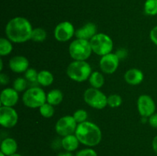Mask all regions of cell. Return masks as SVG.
Returning a JSON list of instances; mask_svg holds the SVG:
<instances>
[{
  "instance_id": "1",
  "label": "cell",
  "mask_w": 157,
  "mask_h": 156,
  "mask_svg": "<svg viewBox=\"0 0 157 156\" xmlns=\"http://www.w3.org/2000/svg\"><path fill=\"white\" fill-rule=\"evenodd\" d=\"M33 28L30 21L23 17H15L7 23L6 34L14 43H24L32 38Z\"/></svg>"
},
{
  "instance_id": "2",
  "label": "cell",
  "mask_w": 157,
  "mask_h": 156,
  "mask_svg": "<svg viewBox=\"0 0 157 156\" xmlns=\"http://www.w3.org/2000/svg\"><path fill=\"white\" fill-rule=\"evenodd\" d=\"M75 136L80 143L88 147L96 146L102 139V133L99 127L96 124L87 121L78 124Z\"/></svg>"
},
{
  "instance_id": "3",
  "label": "cell",
  "mask_w": 157,
  "mask_h": 156,
  "mask_svg": "<svg viewBox=\"0 0 157 156\" xmlns=\"http://www.w3.org/2000/svg\"><path fill=\"white\" fill-rule=\"evenodd\" d=\"M92 73L90 64L85 61H75L67 68V74L70 79L76 82H84L89 79Z\"/></svg>"
},
{
  "instance_id": "4",
  "label": "cell",
  "mask_w": 157,
  "mask_h": 156,
  "mask_svg": "<svg viewBox=\"0 0 157 156\" xmlns=\"http://www.w3.org/2000/svg\"><path fill=\"white\" fill-rule=\"evenodd\" d=\"M90 41L77 38L69 45V54L75 61H85L92 53Z\"/></svg>"
},
{
  "instance_id": "5",
  "label": "cell",
  "mask_w": 157,
  "mask_h": 156,
  "mask_svg": "<svg viewBox=\"0 0 157 156\" xmlns=\"http://www.w3.org/2000/svg\"><path fill=\"white\" fill-rule=\"evenodd\" d=\"M22 101L23 103L29 108H40L47 102V95L42 89L32 87L25 92Z\"/></svg>"
},
{
  "instance_id": "6",
  "label": "cell",
  "mask_w": 157,
  "mask_h": 156,
  "mask_svg": "<svg viewBox=\"0 0 157 156\" xmlns=\"http://www.w3.org/2000/svg\"><path fill=\"white\" fill-rule=\"evenodd\" d=\"M90 43L94 53L100 56L108 54L113 50V41L106 34H97L90 40Z\"/></svg>"
},
{
  "instance_id": "7",
  "label": "cell",
  "mask_w": 157,
  "mask_h": 156,
  "mask_svg": "<svg viewBox=\"0 0 157 156\" xmlns=\"http://www.w3.org/2000/svg\"><path fill=\"white\" fill-rule=\"evenodd\" d=\"M84 99L87 105L97 110H102L107 105V97L96 88H89L84 92Z\"/></svg>"
},
{
  "instance_id": "8",
  "label": "cell",
  "mask_w": 157,
  "mask_h": 156,
  "mask_svg": "<svg viewBox=\"0 0 157 156\" xmlns=\"http://www.w3.org/2000/svg\"><path fill=\"white\" fill-rule=\"evenodd\" d=\"M78 122L73 116H65L60 118L55 125V131L59 136H67L75 133Z\"/></svg>"
},
{
  "instance_id": "9",
  "label": "cell",
  "mask_w": 157,
  "mask_h": 156,
  "mask_svg": "<svg viewBox=\"0 0 157 156\" xmlns=\"http://www.w3.org/2000/svg\"><path fill=\"white\" fill-rule=\"evenodd\" d=\"M137 108L142 117H150L156 111V104L154 100L149 95H141L138 98Z\"/></svg>"
},
{
  "instance_id": "10",
  "label": "cell",
  "mask_w": 157,
  "mask_h": 156,
  "mask_svg": "<svg viewBox=\"0 0 157 156\" xmlns=\"http://www.w3.org/2000/svg\"><path fill=\"white\" fill-rule=\"evenodd\" d=\"M18 116L17 112L12 107H0V124L5 128H12L17 124Z\"/></svg>"
},
{
  "instance_id": "11",
  "label": "cell",
  "mask_w": 157,
  "mask_h": 156,
  "mask_svg": "<svg viewBox=\"0 0 157 156\" xmlns=\"http://www.w3.org/2000/svg\"><path fill=\"white\" fill-rule=\"evenodd\" d=\"M55 38L58 41L65 42L75 35V27L70 21H62L55 27Z\"/></svg>"
},
{
  "instance_id": "12",
  "label": "cell",
  "mask_w": 157,
  "mask_h": 156,
  "mask_svg": "<svg viewBox=\"0 0 157 156\" xmlns=\"http://www.w3.org/2000/svg\"><path fill=\"white\" fill-rule=\"evenodd\" d=\"M120 58L116 54L110 53L102 56L100 61V67L104 73L107 74L113 73L119 66Z\"/></svg>"
},
{
  "instance_id": "13",
  "label": "cell",
  "mask_w": 157,
  "mask_h": 156,
  "mask_svg": "<svg viewBox=\"0 0 157 156\" xmlns=\"http://www.w3.org/2000/svg\"><path fill=\"white\" fill-rule=\"evenodd\" d=\"M18 92L14 88H6L2 91L0 101L2 106L12 107L18 101Z\"/></svg>"
},
{
  "instance_id": "14",
  "label": "cell",
  "mask_w": 157,
  "mask_h": 156,
  "mask_svg": "<svg viewBox=\"0 0 157 156\" xmlns=\"http://www.w3.org/2000/svg\"><path fill=\"white\" fill-rule=\"evenodd\" d=\"M29 62L24 56H15L9 61V67L15 73H22L29 69Z\"/></svg>"
},
{
  "instance_id": "15",
  "label": "cell",
  "mask_w": 157,
  "mask_h": 156,
  "mask_svg": "<svg viewBox=\"0 0 157 156\" xmlns=\"http://www.w3.org/2000/svg\"><path fill=\"white\" fill-rule=\"evenodd\" d=\"M97 27L94 23L88 22L75 32V36L78 39L90 41L95 35H97Z\"/></svg>"
},
{
  "instance_id": "16",
  "label": "cell",
  "mask_w": 157,
  "mask_h": 156,
  "mask_svg": "<svg viewBox=\"0 0 157 156\" xmlns=\"http://www.w3.org/2000/svg\"><path fill=\"white\" fill-rule=\"evenodd\" d=\"M144 76L143 72L139 69L136 68L130 69L126 72L125 75H124V79H125L126 82L133 86L141 84L142 81L144 80Z\"/></svg>"
},
{
  "instance_id": "17",
  "label": "cell",
  "mask_w": 157,
  "mask_h": 156,
  "mask_svg": "<svg viewBox=\"0 0 157 156\" xmlns=\"http://www.w3.org/2000/svg\"><path fill=\"white\" fill-rule=\"evenodd\" d=\"M18 144L12 138H6L1 143V152L6 156H10L16 153Z\"/></svg>"
},
{
  "instance_id": "18",
  "label": "cell",
  "mask_w": 157,
  "mask_h": 156,
  "mask_svg": "<svg viewBox=\"0 0 157 156\" xmlns=\"http://www.w3.org/2000/svg\"><path fill=\"white\" fill-rule=\"evenodd\" d=\"M79 143V140L74 134L64 136L61 140V146L63 147V148L65 151H71V152L75 151L78 148Z\"/></svg>"
},
{
  "instance_id": "19",
  "label": "cell",
  "mask_w": 157,
  "mask_h": 156,
  "mask_svg": "<svg viewBox=\"0 0 157 156\" xmlns=\"http://www.w3.org/2000/svg\"><path fill=\"white\" fill-rule=\"evenodd\" d=\"M54 76L48 70H41L38 74V83L43 87H48L53 83Z\"/></svg>"
},
{
  "instance_id": "20",
  "label": "cell",
  "mask_w": 157,
  "mask_h": 156,
  "mask_svg": "<svg viewBox=\"0 0 157 156\" xmlns=\"http://www.w3.org/2000/svg\"><path fill=\"white\" fill-rule=\"evenodd\" d=\"M63 93L58 89H55L47 94V102L52 106H57L62 102Z\"/></svg>"
},
{
  "instance_id": "21",
  "label": "cell",
  "mask_w": 157,
  "mask_h": 156,
  "mask_svg": "<svg viewBox=\"0 0 157 156\" xmlns=\"http://www.w3.org/2000/svg\"><path fill=\"white\" fill-rule=\"evenodd\" d=\"M104 77L102 73L98 71L93 72L89 77V82L93 88L99 89L104 84Z\"/></svg>"
},
{
  "instance_id": "22",
  "label": "cell",
  "mask_w": 157,
  "mask_h": 156,
  "mask_svg": "<svg viewBox=\"0 0 157 156\" xmlns=\"http://www.w3.org/2000/svg\"><path fill=\"white\" fill-rule=\"evenodd\" d=\"M12 44L11 41L6 38H2L0 39V55L1 56H6L9 55L12 51Z\"/></svg>"
},
{
  "instance_id": "23",
  "label": "cell",
  "mask_w": 157,
  "mask_h": 156,
  "mask_svg": "<svg viewBox=\"0 0 157 156\" xmlns=\"http://www.w3.org/2000/svg\"><path fill=\"white\" fill-rule=\"evenodd\" d=\"M46 37H47V33L44 29L41 28H36L32 31L31 39L35 42H42L46 39Z\"/></svg>"
},
{
  "instance_id": "24",
  "label": "cell",
  "mask_w": 157,
  "mask_h": 156,
  "mask_svg": "<svg viewBox=\"0 0 157 156\" xmlns=\"http://www.w3.org/2000/svg\"><path fill=\"white\" fill-rule=\"evenodd\" d=\"M144 11L148 15H157V0H147L144 4Z\"/></svg>"
},
{
  "instance_id": "25",
  "label": "cell",
  "mask_w": 157,
  "mask_h": 156,
  "mask_svg": "<svg viewBox=\"0 0 157 156\" xmlns=\"http://www.w3.org/2000/svg\"><path fill=\"white\" fill-rule=\"evenodd\" d=\"M39 112L43 117L51 118L55 114V109H54L53 106L49 104L48 102H45L44 105L40 107Z\"/></svg>"
},
{
  "instance_id": "26",
  "label": "cell",
  "mask_w": 157,
  "mask_h": 156,
  "mask_svg": "<svg viewBox=\"0 0 157 156\" xmlns=\"http://www.w3.org/2000/svg\"><path fill=\"white\" fill-rule=\"evenodd\" d=\"M122 104V98L118 94H112L107 97V105L112 108L119 107Z\"/></svg>"
},
{
  "instance_id": "27",
  "label": "cell",
  "mask_w": 157,
  "mask_h": 156,
  "mask_svg": "<svg viewBox=\"0 0 157 156\" xmlns=\"http://www.w3.org/2000/svg\"><path fill=\"white\" fill-rule=\"evenodd\" d=\"M38 73H37L36 70L33 68H29L25 73V78L26 79V80L29 83H32V84H38Z\"/></svg>"
},
{
  "instance_id": "28",
  "label": "cell",
  "mask_w": 157,
  "mask_h": 156,
  "mask_svg": "<svg viewBox=\"0 0 157 156\" xmlns=\"http://www.w3.org/2000/svg\"><path fill=\"white\" fill-rule=\"evenodd\" d=\"M28 81L26 80L25 78L18 77L15 80L13 83V88L16 90L17 92H21L25 90L27 87Z\"/></svg>"
},
{
  "instance_id": "29",
  "label": "cell",
  "mask_w": 157,
  "mask_h": 156,
  "mask_svg": "<svg viewBox=\"0 0 157 156\" xmlns=\"http://www.w3.org/2000/svg\"><path fill=\"white\" fill-rule=\"evenodd\" d=\"M74 118L76 120V122L79 123L85 122L87 119V113L84 110H78L74 113Z\"/></svg>"
},
{
  "instance_id": "30",
  "label": "cell",
  "mask_w": 157,
  "mask_h": 156,
  "mask_svg": "<svg viewBox=\"0 0 157 156\" xmlns=\"http://www.w3.org/2000/svg\"><path fill=\"white\" fill-rule=\"evenodd\" d=\"M75 156H98L95 150L92 148H84L78 151Z\"/></svg>"
},
{
  "instance_id": "31",
  "label": "cell",
  "mask_w": 157,
  "mask_h": 156,
  "mask_svg": "<svg viewBox=\"0 0 157 156\" xmlns=\"http://www.w3.org/2000/svg\"><path fill=\"white\" fill-rule=\"evenodd\" d=\"M150 37L151 41L154 43L156 45H157V25L155 26L151 30L150 34Z\"/></svg>"
},
{
  "instance_id": "32",
  "label": "cell",
  "mask_w": 157,
  "mask_h": 156,
  "mask_svg": "<svg viewBox=\"0 0 157 156\" xmlns=\"http://www.w3.org/2000/svg\"><path fill=\"white\" fill-rule=\"evenodd\" d=\"M149 123L153 128H157V113L152 115L149 119Z\"/></svg>"
},
{
  "instance_id": "33",
  "label": "cell",
  "mask_w": 157,
  "mask_h": 156,
  "mask_svg": "<svg viewBox=\"0 0 157 156\" xmlns=\"http://www.w3.org/2000/svg\"><path fill=\"white\" fill-rule=\"evenodd\" d=\"M0 82H1L2 85H5L9 83V77L7 75L4 74V73H1L0 74Z\"/></svg>"
},
{
  "instance_id": "34",
  "label": "cell",
  "mask_w": 157,
  "mask_h": 156,
  "mask_svg": "<svg viewBox=\"0 0 157 156\" xmlns=\"http://www.w3.org/2000/svg\"><path fill=\"white\" fill-rule=\"evenodd\" d=\"M152 146H153V151L156 152V154H157V136L153 139V142H152Z\"/></svg>"
},
{
  "instance_id": "35",
  "label": "cell",
  "mask_w": 157,
  "mask_h": 156,
  "mask_svg": "<svg viewBox=\"0 0 157 156\" xmlns=\"http://www.w3.org/2000/svg\"><path fill=\"white\" fill-rule=\"evenodd\" d=\"M58 156H74V154H72L71 151H64V152H60L58 154Z\"/></svg>"
},
{
  "instance_id": "36",
  "label": "cell",
  "mask_w": 157,
  "mask_h": 156,
  "mask_svg": "<svg viewBox=\"0 0 157 156\" xmlns=\"http://www.w3.org/2000/svg\"><path fill=\"white\" fill-rule=\"evenodd\" d=\"M2 67H3V63H2V60L0 59V70H2Z\"/></svg>"
},
{
  "instance_id": "37",
  "label": "cell",
  "mask_w": 157,
  "mask_h": 156,
  "mask_svg": "<svg viewBox=\"0 0 157 156\" xmlns=\"http://www.w3.org/2000/svg\"><path fill=\"white\" fill-rule=\"evenodd\" d=\"M10 156H22V155L20 154H18V153H15V154H12V155H10Z\"/></svg>"
},
{
  "instance_id": "38",
  "label": "cell",
  "mask_w": 157,
  "mask_h": 156,
  "mask_svg": "<svg viewBox=\"0 0 157 156\" xmlns=\"http://www.w3.org/2000/svg\"><path fill=\"white\" fill-rule=\"evenodd\" d=\"M0 156H6V155H5V154H3V153L0 152Z\"/></svg>"
}]
</instances>
